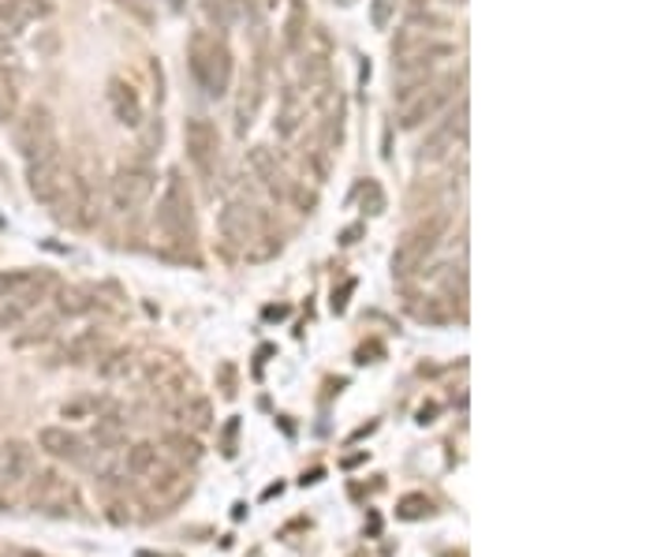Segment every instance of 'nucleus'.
<instances>
[{
	"mask_svg": "<svg viewBox=\"0 0 672 557\" xmlns=\"http://www.w3.org/2000/svg\"><path fill=\"white\" fill-rule=\"evenodd\" d=\"M187 68H191V80H195L209 98H224L232 90V80H235V60H232V49L224 46L217 34L209 31H198L187 46Z\"/></svg>",
	"mask_w": 672,
	"mask_h": 557,
	"instance_id": "obj_1",
	"label": "nucleus"
},
{
	"mask_svg": "<svg viewBox=\"0 0 672 557\" xmlns=\"http://www.w3.org/2000/svg\"><path fill=\"white\" fill-rule=\"evenodd\" d=\"M154 217H157L161 237L169 240L172 247H191V243H195V198H191V187L180 172H169Z\"/></svg>",
	"mask_w": 672,
	"mask_h": 557,
	"instance_id": "obj_2",
	"label": "nucleus"
},
{
	"mask_svg": "<svg viewBox=\"0 0 672 557\" xmlns=\"http://www.w3.org/2000/svg\"><path fill=\"white\" fill-rule=\"evenodd\" d=\"M460 94V80L456 75H430L426 83L412 86L407 94H400V128L404 132H415L426 120H433L438 112L452 106V98Z\"/></svg>",
	"mask_w": 672,
	"mask_h": 557,
	"instance_id": "obj_3",
	"label": "nucleus"
},
{
	"mask_svg": "<svg viewBox=\"0 0 672 557\" xmlns=\"http://www.w3.org/2000/svg\"><path fill=\"white\" fill-rule=\"evenodd\" d=\"M444 232H449V214H426L423 221L412 225L404 232V240L396 243V255H392V274L396 277H412L426 266V258L441 247Z\"/></svg>",
	"mask_w": 672,
	"mask_h": 557,
	"instance_id": "obj_4",
	"label": "nucleus"
},
{
	"mask_svg": "<svg viewBox=\"0 0 672 557\" xmlns=\"http://www.w3.org/2000/svg\"><path fill=\"white\" fill-rule=\"evenodd\" d=\"M15 146L26 161L46 158V154L60 150V135H57V117L49 106H26L15 112Z\"/></svg>",
	"mask_w": 672,
	"mask_h": 557,
	"instance_id": "obj_5",
	"label": "nucleus"
},
{
	"mask_svg": "<svg viewBox=\"0 0 672 557\" xmlns=\"http://www.w3.org/2000/svg\"><path fill=\"white\" fill-rule=\"evenodd\" d=\"M154 195V169L150 165H138V161H127L120 165L117 172H112L109 180V206L117 214H138L146 203H150Z\"/></svg>",
	"mask_w": 672,
	"mask_h": 557,
	"instance_id": "obj_6",
	"label": "nucleus"
},
{
	"mask_svg": "<svg viewBox=\"0 0 672 557\" xmlns=\"http://www.w3.org/2000/svg\"><path fill=\"white\" fill-rule=\"evenodd\" d=\"M72 177L75 172L64 165V150H52V154H46V158L26 161V184H30V195L38 198L41 206H49V210L68 195Z\"/></svg>",
	"mask_w": 672,
	"mask_h": 557,
	"instance_id": "obj_7",
	"label": "nucleus"
},
{
	"mask_svg": "<svg viewBox=\"0 0 672 557\" xmlns=\"http://www.w3.org/2000/svg\"><path fill=\"white\" fill-rule=\"evenodd\" d=\"M23 498L34 505L38 512H46V517H68V512L78 509V494L75 486L68 483L60 472H52V468H46V472H34L30 483H26Z\"/></svg>",
	"mask_w": 672,
	"mask_h": 557,
	"instance_id": "obj_8",
	"label": "nucleus"
},
{
	"mask_svg": "<svg viewBox=\"0 0 672 557\" xmlns=\"http://www.w3.org/2000/svg\"><path fill=\"white\" fill-rule=\"evenodd\" d=\"M34 475V449L20 438L0 441V509L23 498L26 483Z\"/></svg>",
	"mask_w": 672,
	"mask_h": 557,
	"instance_id": "obj_9",
	"label": "nucleus"
},
{
	"mask_svg": "<svg viewBox=\"0 0 672 557\" xmlns=\"http://www.w3.org/2000/svg\"><path fill=\"white\" fill-rule=\"evenodd\" d=\"M217 229H221V240L229 243L232 251H243L251 255L255 243L266 240V217H261L251 203H229L217 217Z\"/></svg>",
	"mask_w": 672,
	"mask_h": 557,
	"instance_id": "obj_10",
	"label": "nucleus"
},
{
	"mask_svg": "<svg viewBox=\"0 0 672 557\" xmlns=\"http://www.w3.org/2000/svg\"><path fill=\"white\" fill-rule=\"evenodd\" d=\"M183 150H187V161L195 165V172L213 177L217 161H221V135L206 117H191L183 124Z\"/></svg>",
	"mask_w": 672,
	"mask_h": 557,
	"instance_id": "obj_11",
	"label": "nucleus"
},
{
	"mask_svg": "<svg viewBox=\"0 0 672 557\" xmlns=\"http://www.w3.org/2000/svg\"><path fill=\"white\" fill-rule=\"evenodd\" d=\"M52 292V277L49 274H30V281L20 284L12 295L0 300V329H15L23 326L34 311L46 303V295Z\"/></svg>",
	"mask_w": 672,
	"mask_h": 557,
	"instance_id": "obj_12",
	"label": "nucleus"
},
{
	"mask_svg": "<svg viewBox=\"0 0 672 557\" xmlns=\"http://www.w3.org/2000/svg\"><path fill=\"white\" fill-rule=\"evenodd\" d=\"M464 143H467V101H460V109L449 112V117L426 135L423 150H418V161H441V158H449L452 150H464Z\"/></svg>",
	"mask_w": 672,
	"mask_h": 557,
	"instance_id": "obj_13",
	"label": "nucleus"
},
{
	"mask_svg": "<svg viewBox=\"0 0 672 557\" xmlns=\"http://www.w3.org/2000/svg\"><path fill=\"white\" fill-rule=\"evenodd\" d=\"M38 449L52 460H68V464H86L90 460V441L83 434L68 431V426H41Z\"/></svg>",
	"mask_w": 672,
	"mask_h": 557,
	"instance_id": "obj_14",
	"label": "nucleus"
},
{
	"mask_svg": "<svg viewBox=\"0 0 672 557\" xmlns=\"http://www.w3.org/2000/svg\"><path fill=\"white\" fill-rule=\"evenodd\" d=\"M247 172H251V177H255L258 184L266 187L273 198H288V195H292V187H295L292 180H288L281 158H277V154L269 150V146H255V150L247 154Z\"/></svg>",
	"mask_w": 672,
	"mask_h": 557,
	"instance_id": "obj_15",
	"label": "nucleus"
},
{
	"mask_svg": "<svg viewBox=\"0 0 672 557\" xmlns=\"http://www.w3.org/2000/svg\"><path fill=\"white\" fill-rule=\"evenodd\" d=\"M120 464H124L127 479H143V483L164 472L161 449H157L154 441H135V446H127L124 452H120Z\"/></svg>",
	"mask_w": 672,
	"mask_h": 557,
	"instance_id": "obj_16",
	"label": "nucleus"
},
{
	"mask_svg": "<svg viewBox=\"0 0 672 557\" xmlns=\"http://www.w3.org/2000/svg\"><path fill=\"white\" fill-rule=\"evenodd\" d=\"M23 106V72L12 57H4L0 49V120H15V112Z\"/></svg>",
	"mask_w": 672,
	"mask_h": 557,
	"instance_id": "obj_17",
	"label": "nucleus"
},
{
	"mask_svg": "<svg viewBox=\"0 0 672 557\" xmlns=\"http://www.w3.org/2000/svg\"><path fill=\"white\" fill-rule=\"evenodd\" d=\"M109 109L117 117V124L138 128L143 124V98L127 80H109Z\"/></svg>",
	"mask_w": 672,
	"mask_h": 557,
	"instance_id": "obj_18",
	"label": "nucleus"
},
{
	"mask_svg": "<svg viewBox=\"0 0 672 557\" xmlns=\"http://www.w3.org/2000/svg\"><path fill=\"white\" fill-rule=\"evenodd\" d=\"M105 344H109V337H105V329H83V334H75L72 341L64 344V360L68 363H86V360H98L105 352Z\"/></svg>",
	"mask_w": 672,
	"mask_h": 557,
	"instance_id": "obj_19",
	"label": "nucleus"
},
{
	"mask_svg": "<svg viewBox=\"0 0 672 557\" xmlns=\"http://www.w3.org/2000/svg\"><path fill=\"white\" fill-rule=\"evenodd\" d=\"M261 98H266V90H261V75H251V80L243 83L240 101H235V132L240 135H247V128L255 124Z\"/></svg>",
	"mask_w": 672,
	"mask_h": 557,
	"instance_id": "obj_20",
	"label": "nucleus"
},
{
	"mask_svg": "<svg viewBox=\"0 0 672 557\" xmlns=\"http://www.w3.org/2000/svg\"><path fill=\"white\" fill-rule=\"evenodd\" d=\"M176 415H180L183 431H191V434H203L213 426V404H209V397H198V393H191L183 400L176 408Z\"/></svg>",
	"mask_w": 672,
	"mask_h": 557,
	"instance_id": "obj_21",
	"label": "nucleus"
},
{
	"mask_svg": "<svg viewBox=\"0 0 672 557\" xmlns=\"http://www.w3.org/2000/svg\"><path fill=\"white\" fill-rule=\"evenodd\" d=\"M307 120V98L300 90H284L281 98V112H277V132L281 135H295L300 124Z\"/></svg>",
	"mask_w": 672,
	"mask_h": 557,
	"instance_id": "obj_22",
	"label": "nucleus"
},
{
	"mask_svg": "<svg viewBox=\"0 0 672 557\" xmlns=\"http://www.w3.org/2000/svg\"><path fill=\"white\" fill-rule=\"evenodd\" d=\"M247 12V0H203V15L213 31H229Z\"/></svg>",
	"mask_w": 672,
	"mask_h": 557,
	"instance_id": "obj_23",
	"label": "nucleus"
},
{
	"mask_svg": "<svg viewBox=\"0 0 672 557\" xmlns=\"http://www.w3.org/2000/svg\"><path fill=\"white\" fill-rule=\"evenodd\" d=\"M98 374L105 382H127L131 374H135V352H127V348H117V352L109 355H98Z\"/></svg>",
	"mask_w": 672,
	"mask_h": 557,
	"instance_id": "obj_24",
	"label": "nucleus"
},
{
	"mask_svg": "<svg viewBox=\"0 0 672 557\" xmlns=\"http://www.w3.org/2000/svg\"><path fill=\"white\" fill-rule=\"evenodd\" d=\"M86 311H94V300L83 289H60L52 295V315L57 318H78Z\"/></svg>",
	"mask_w": 672,
	"mask_h": 557,
	"instance_id": "obj_25",
	"label": "nucleus"
},
{
	"mask_svg": "<svg viewBox=\"0 0 672 557\" xmlns=\"http://www.w3.org/2000/svg\"><path fill=\"white\" fill-rule=\"evenodd\" d=\"M396 512H400V517H404V520H418V517H430L433 505L426 501L423 494H407V498L400 501V509H396Z\"/></svg>",
	"mask_w": 672,
	"mask_h": 557,
	"instance_id": "obj_26",
	"label": "nucleus"
},
{
	"mask_svg": "<svg viewBox=\"0 0 672 557\" xmlns=\"http://www.w3.org/2000/svg\"><path fill=\"white\" fill-rule=\"evenodd\" d=\"M359 198H363L366 214H381V210H386V191L374 184V180H366V184L359 187Z\"/></svg>",
	"mask_w": 672,
	"mask_h": 557,
	"instance_id": "obj_27",
	"label": "nucleus"
},
{
	"mask_svg": "<svg viewBox=\"0 0 672 557\" xmlns=\"http://www.w3.org/2000/svg\"><path fill=\"white\" fill-rule=\"evenodd\" d=\"M169 446H172V452H176L180 460H191V464H195V460L203 457L198 441H195V438H183V434H169Z\"/></svg>",
	"mask_w": 672,
	"mask_h": 557,
	"instance_id": "obj_28",
	"label": "nucleus"
},
{
	"mask_svg": "<svg viewBox=\"0 0 672 557\" xmlns=\"http://www.w3.org/2000/svg\"><path fill=\"white\" fill-rule=\"evenodd\" d=\"M392 8H396V0H374V4H370V23H374V27H378V31L389 27Z\"/></svg>",
	"mask_w": 672,
	"mask_h": 557,
	"instance_id": "obj_29",
	"label": "nucleus"
},
{
	"mask_svg": "<svg viewBox=\"0 0 672 557\" xmlns=\"http://www.w3.org/2000/svg\"><path fill=\"white\" fill-rule=\"evenodd\" d=\"M30 274H34V269H15V274H0V300H4V295H12L15 289H20V284L30 281Z\"/></svg>",
	"mask_w": 672,
	"mask_h": 557,
	"instance_id": "obj_30",
	"label": "nucleus"
},
{
	"mask_svg": "<svg viewBox=\"0 0 672 557\" xmlns=\"http://www.w3.org/2000/svg\"><path fill=\"white\" fill-rule=\"evenodd\" d=\"M415 318H423V322H449V311L441 307V300H426V307H415Z\"/></svg>",
	"mask_w": 672,
	"mask_h": 557,
	"instance_id": "obj_31",
	"label": "nucleus"
},
{
	"mask_svg": "<svg viewBox=\"0 0 672 557\" xmlns=\"http://www.w3.org/2000/svg\"><path fill=\"white\" fill-rule=\"evenodd\" d=\"M117 4H120V8H127V12H135L143 23H150V20H154V12H150V0H117Z\"/></svg>",
	"mask_w": 672,
	"mask_h": 557,
	"instance_id": "obj_32",
	"label": "nucleus"
},
{
	"mask_svg": "<svg viewBox=\"0 0 672 557\" xmlns=\"http://www.w3.org/2000/svg\"><path fill=\"white\" fill-rule=\"evenodd\" d=\"M221 374H224V397H235V371H232V363H224Z\"/></svg>",
	"mask_w": 672,
	"mask_h": 557,
	"instance_id": "obj_33",
	"label": "nucleus"
},
{
	"mask_svg": "<svg viewBox=\"0 0 672 557\" xmlns=\"http://www.w3.org/2000/svg\"><path fill=\"white\" fill-rule=\"evenodd\" d=\"M284 315H288L284 307H269V311H266V318H284Z\"/></svg>",
	"mask_w": 672,
	"mask_h": 557,
	"instance_id": "obj_34",
	"label": "nucleus"
},
{
	"mask_svg": "<svg viewBox=\"0 0 672 557\" xmlns=\"http://www.w3.org/2000/svg\"><path fill=\"white\" fill-rule=\"evenodd\" d=\"M452 4H464V0H452Z\"/></svg>",
	"mask_w": 672,
	"mask_h": 557,
	"instance_id": "obj_35",
	"label": "nucleus"
},
{
	"mask_svg": "<svg viewBox=\"0 0 672 557\" xmlns=\"http://www.w3.org/2000/svg\"><path fill=\"white\" fill-rule=\"evenodd\" d=\"M172 4H183V0H172Z\"/></svg>",
	"mask_w": 672,
	"mask_h": 557,
	"instance_id": "obj_36",
	"label": "nucleus"
}]
</instances>
